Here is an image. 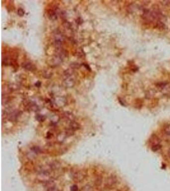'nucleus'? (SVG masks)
Returning a JSON list of instances; mask_svg holds the SVG:
<instances>
[{
  "label": "nucleus",
  "mask_w": 170,
  "mask_h": 191,
  "mask_svg": "<svg viewBox=\"0 0 170 191\" xmlns=\"http://www.w3.org/2000/svg\"><path fill=\"white\" fill-rule=\"evenodd\" d=\"M117 182V179L115 176L111 175L107 178L105 181V185L108 187H111L113 186Z\"/></svg>",
  "instance_id": "f257e3e1"
},
{
  "label": "nucleus",
  "mask_w": 170,
  "mask_h": 191,
  "mask_svg": "<svg viewBox=\"0 0 170 191\" xmlns=\"http://www.w3.org/2000/svg\"><path fill=\"white\" fill-rule=\"evenodd\" d=\"M72 178L74 180H76V181H81L82 180L84 179V177H85V174L83 173V172L81 171H75L72 174Z\"/></svg>",
  "instance_id": "f03ea898"
},
{
  "label": "nucleus",
  "mask_w": 170,
  "mask_h": 191,
  "mask_svg": "<svg viewBox=\"0 0 170 191\" xmlns=\"http://www.w3.org/2000/svg\"><path fill=\"white\" fill-rule=\"evenodd\" d=\"M22 68L24 69L27 71H33L36 69V66L32 63H31V62H24V63H22Z\"/></svg>",
  "instance_id": "7ed1b4c3"
},
{
  "label": "nucleus",
  "mask_w": 170,
  "mask_h": 191,
  "mask_svg": "<svg viewBox=\"0 0 170 191\" xmlns=\"http://www.w3.org/2000/svg\"><path fill=\"white\" fill-rule=\"evenodd\" d=\"M19 114H20V112L17 110L13 111L12 113H10L8 115L9 121H12V122H15V121H17L19 116Z\"/></svg>",
  "instance_id": "20e7f679"
},
{
  "label": "nucleus",
  "mask_w": 170,
  "mask_h": 191,
  "mask_svg": "<svg viewBox=\"0 0 170 191\" xmlns=\"http://www.w3.org/2000/svg\"><path fill=\"white\" fill-rule=\"evenodd\" d=\"M75 80L72 78H68L64 80L63 84L65 87H72L74 85H75Z\"/></svg>",
  "instance_id": "39448f33"
},
{
  "label": "nucleus",
  "mask_w": 170,
  "mask_h": 191,
  "mask_svg": "<svg viewBox=\"0 0 170 191\" xmlns=\"http://www.w3.org/2000/svg\"><path fill=\"white\" fill-rule=\"evenodd\" d=\"M69 127H70V129L73 130V131H75V130L79 129L80 126L78 124V123H76L75 122H71L70 123V125H69Z\"/></svg>",
  "instance_id": "423d86ee"
},
{
  "label": "nucleus",
  "mask_w": 170,
  "mask_h": 191,
  "mask_svg": "<svg viewBox=\"0 0 170 191\" xmlns=\"http://www.w3.org/2000/svg\"><path fill=\"white\" fill-rule=\"evenodd\" d=\"M48 16H49V18L51 20H56L57 17L56 12H54L53 10H49V13H48Z\"/></svg>",
  "instance_id": "0eeeda50"
},
{
  "label": "nucleus",
  "mask_w": 170,
  "mask_h": 191,
  "mask_svg": "<svg viewBox=\"0 0 170 191\" xmlns=\"http://www.w3.org/2000/svg\"><path fill=\"white\" fill-rule=\"evenodd\" d=\"M28 107H29V110L31 111H33V112H36V111L38 110V107L35 104H31V105H28Z\"/></svg>",
  "instance_id": "6e6552de"
},
{
  "label": "nucleus",
  "mask_w": 170,
  "mask_h": 191,
  "mask_svg": "<svg viewBox=\"0 0 170 191\" xmlns=\"http://www.w3.org/2000/svg\"><path fill=\"white\" fill-rule=\"evenodd\" d=\"M161 148V145L159 143L154 145L152 147V151H154V152H157V151L159 150Z\"/></svg>",
  "instance_id": "1a4fd4ad"
},
{
  "label": "nucleus",
  "mask_w": 170,
  "mask_h": 191,
  "mask_svg": "<svg viewBox=\"0 0 170 191\" xmlns=\"http://www.w3.org/2000/svg\"><path fill=\"white\" fill-rule=\"evenodd\" d=\"M64 116L66 117V118H67L68 119L70 120V121H73V119H74V116L71 113H69V112H66L64 114Z\"/></svg>",
  "instance_id": "9d476101"
},
{
  "label": "nucleus",
  "mask_w": 170,
  "mask_h": 191,
  "mask_svg": "<svg viewBox=\"0 0 170 191\" xmlns=\"http://www.w3.org/2000/svg\"><path fill=\"white\" fill-rule=\"evenodd\" d=\"M36 119H37V121H40V122H43V121H45V117L43 115H40V114H38L36 116Z\"/></svg>",
  "instance_id": "9b49d317"
},
{
  "label": "nucleus",
  "mask_w": 170,
  "mask_h": 191,
  "mask_svg": "<svg viewBox=\"0 0 170 191\" xmlns=\"http://www.w3.org/2000/svg\"><path fill=\"white\" fill-rule=\"evenodd\" d=\"M70 68H71L72 69H78V68H80V64L78 63H72L70 64Z\"/></svg>",
  "instance_id": "f8f14e48"
},
{
  "label": "nucleus",
  "mask_w": 170,
  "mask_h": 191,
  "mask_svg": "<svg viewBox=\"0 0 170 191\" xmlns=\"http://www.w3.org/2000/svg\"><path fill=\"white\" fill-rule=\"evenodd\" d=\"M82 191H92V189L90 185H85V187H83Z\"/></svg>",
  "instance_id": "ddd939ff"
},
{
  "label": "nucleus",
  "mask_w": 170,
  "mask_h": 191,
  "mask_svg": "<svg viewBox=\"0 0 170 191\" xmlns=\"http://www.w3.org/2000/svg\"><path fill=\"white\" fill-rule=\"evenodd\" d=\"M164 132L166 134L170 136V125L166 126L165 127H164Z\"/></svg>",
  "instance_id": "4468645a"
},
{
  "label": "nucleus",
  "mask_w": 170,
  "mask_h": 191,
  "mask_svg": "<svg viewBox=\"0 0 170 191\" xmlns=\"http://www.w3.org/2000/svg\"><path fill=\"white\" fill-rule=\"evenodd\" d=\"M17 13H18V15H19L20 17H22V16L24 15L25 12H24V10L22 8H19V10H18Z\"/></svg>",
  "instance_id": "2eb2a0df"
},
{
  "label": "nucleus",
  "mask_w": 170,
  "mask_h": 191,
  "mask_svg": "<svg viewBox=\"0 0 170 191\" xmlns=\"http://www.w3.org/2000/svg\"><path fill=\"white\" fill-rule=\"evenodd\" d=\"M71 190L72 191H76L77 190V187H76V185H73L71 187Z\"/></svg>",
  "instance_id": "dca6fc26"
},
{
  "label": "nucleus",
  "mask_w": 170,
  "mask_h": 191,
  "mask_svg": "<svg viewBox=\"0 0 170 191\" xmlns=\"http://www.w3.org/2000/svg\"><path fill=\"white\" fill-rule=\"evenodd\" d=\"M35 85H36V87H39L41 85V82H36V84H35Z\"/></svg>",
  "instance_id": "f3484780"
},
{
  "label": "nucleus",
  "mask_w": 170,
  "mask_h": 191,
  "mask_svg": "<svg viewBox=\"0 0 170 191\" xmlns=\"http://www.w3.org/2000/svg\"><path fill=\"white\" fill-rule=\"evenodd\" d=\"M168 156H169V157H170V150H169V151H168Z\"/></svg>",
  "instance_id": "a211bd4d"
}]
</instances>
